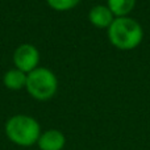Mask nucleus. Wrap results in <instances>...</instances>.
<instances>
[{"instance_id": "obj_1", "label": "nucleus", "mask_w": 150, "mask_h": 150, "mask_svg": "<svg viewBox=\"0 0 150 150\" xmlns=\"http://www.w3.org/2000/svg\"><path fill=\"white\" fill-rule=\"evenodd\" d=\"M107 30L111 44L120 50L136 49L144 38L141 24L129 16L116 17Z\"/></svg>"}, {"instance_id": "obj_2", "label": "nucleus", "mask_w": 150, "mask_h": 150, "mask_svg": "<svg viewBox=\"0 0 150 150\" xmlns=\"http://www.w3.org/2000/svg\"><path fill=\"white\" fill-rule=\"evenodd\" d=\"M5 134L15 145L28 148L37 144L41 136V127L32 116L15 115L5 122Z\"/></svg>"}, {"instance_id": "obj_3", "label": "nucleus", "mask_w": 150, "mask_h": 150, "mask_svg": "<svg viewBox=\"0 0 150 150\" xmlns=\"http://www.w3.org/2000/svg\"><path fill=\"white\" fill-rule=\"evenodd\" d=\"M25 88L33 99L46 101L57 93L58 79L50 69L37 67L29 74H26Z\"/></svg>"}, {"instance_id": "obj_4", "label": "nucleus", "mask_w": 150, "mask_h": 150, "mask_svg": "<svg viewBox=\"0 0 150 150\" xmlns=\"http://www.w3.org/2000/svg\"><path fill=\"white\" fill-rule=\"evenodd\" d=\"M13 63L15 67L25 74H29L34 69L38 67L40 62V52L34 45L23 44L16 47L13 52Z\"/></svg>"}, {"instance_id": "obj_5", "label": "nucleus", "mask_w": 150, "mask_h": 150, "mask_svg": "<svg viewBox=\"0 0 150 150\" xmlns=\"http://www.w3.org/2000/svg\"><path fill=\"white\" fill-rule=\"evenodd\" d=\"M37 145L40 150H62L66 145V137L61 130L49 129L41 133Z\"/></svg>"}, {"instance_id": "obj_6", "label": "nucleus", "mask_w": 150, "mask_h": 150, "mask_svg": "<svg viewBox=\"0 0 150 150\" xmlns=\"http://www.w3.org/2000/svg\"><path fill=\"white\" fill-rule=\"evenodd\" d=\"M115 18L116 17L111 12V9L107 5H103V4L95 5L88 12V20H90V23L93 26L100 28V29H108L111 26V24L113 23Z\"/></svg>"}, {"instance_id": "obj_7", "label": "nucleus", "mask_w": 150, "mask_h": 150, "mask_svg": "<svg viewBox=\"0 0 150 150\" xmlns=\"http://www.w3.org/2000/svg\"><path fill=\"white\" fill-rule=\"evenodd\" d=\"M3 83L8 90L18 91L25 88L26 86V74L20 71L18 69H9L3 76Z\"/></svg>"}, {"instance_id": "obj_8", "label": "nucleus", "mask_w": 150, "mask_h": 150, "mask_svg": "<svg viewBox=\"0 0 150 150\" xmlns=\"http://www.w3.org/2000/svg\"><path fill=\"white\" fill-rule=\"evenodd\" d=\"M136 3L137 0H108L107 7L115 17H127L136 7Z\"/></svg>"}, {"instance_id": "obj_9", "label": "nucleus", "mask_w": 150, "mask_h": 150, "mask_svg": "<svg viewBox=\"0 0 150 150\" xmlns=\"http://www.w3.org/2000/svg\"><path fill=\"white\" fill-rule=\"evenodd\" d=\"M80 0H46L47 5L52 9L58 11V12H66V11H71L79 4Z\"/></svg>"}]
</instances>
